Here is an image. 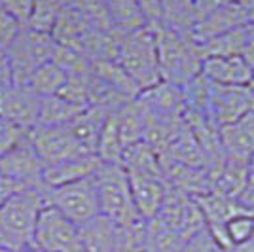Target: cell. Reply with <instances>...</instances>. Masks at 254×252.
Listing matches in <instances>:
<instances>
[{
  "instance_id": "1",
  "label": "cell",
  "mask_w": 254,
  "mask_h": 252,
  "mask_svg": "<svg viewBox=\"0 0 254 252\" xmlns=\"http://www.w3.org/2000/svg\"><path fill=\"white\" fill-rule=\"evenodd\" d=\"M158 61L161 80L186 87L201 74L203 53L190 31L156 25Z\"/></svg>"
},
{
  "instance_id": "2",
  "label": "cell",
  "mask_w": 254,
  "mask_h": 252,
  "mask_svg": "<svg viewBox=\"0 0 254 252\" xmlns=\"http://www.w3.org/2000/svg\"><path fill=\"white\" fill-rule=\"evenodd\" d=\"M48 205V189H19L0 203V247L27 252L40 210Z\"/></svg>"
},
{
  "instance_id": "3",
  "label": "cell",
  "mask_w": 254,
  "mask_h": 252,
  "mask_svg": "<svg viewBox=\"0 0 254 252\" xmlns=\"http://www.w3.org/2000/svg\"><path fill=\"white\" fill-rule=\"evenodd\" d=\"M116 61L126 70L140 91L156 85L161 80L158 61L156 27L146 25L142 29L120 32Z\"/></svg>"
},
{
  "instance_id": "4",
  "label": "cell",
  "mask_w": 254,
  "mask_h": 252,
  "mask_svg": "<svg viewBox=\"0 0 254 252\" xmlns=\"http://www.w3.org/2000/svg\"><path fill=\"white\" fill-rule=\"evenodd\" d=\"M101 214L118 226H135L144 222L133 203L129 180L122 163H99L93 173Z\"/></svg>"
},
{
  "instance_id": "5",
  "label": "cell",
  "mask_w": 254,
  "mask_h": 252,
  "mask_svg": "<svg viewBox=\"0 0 254 252\" xmlns=\"http://www.w3.org/2000/svg\"><path fill=\"white\" fill-rule=\"evenodd\" d=\"M55 40L48 32L34 31L31 27L23 25L13 40L4 50L11 66L13 84H25L38 66L52 61Z\"/></svg>"
},
{
  "instance_id": "6",
  "label": "cell",
  "mask_w": 254,
  "mask_h": 252,
  "mask_svg": "<svg viewBox=\"0 0 254 252\" xmlns=\"http://www.w3.org/2000/svg\"><path fill=\"white\" fill-rule=\"evenodd\" d=\"M32 249L42 252H84L80 226L68 220L61 210L46 205L36 218Z\"/></svg>"
},
{
  "instance_id": "7",
  "label": "cell",
  "mask_w": 254,
  "mask_h": 252,
  "mask_svg": "<svg viewBox=\"0 0 254 252\" xmlns=\"http://www.w3.org/2000/svg\"><path fill=\"white\" fill-rule=\"evenodd\" d=\"M48 205L61 210L68 220L82 226L101 214L93 175L48 189Z\"/></svg>"
},
{
  "instance_id": "8",
  "label": "cell",
  "mask_w": 254,
  "mask_h": 252,
  "mask_svg": "<svg viewBox=\"0 0 254 252\" xmlns=\"http://www.w3.org/2000/svg\"><path fill=\"white\" fill-rule=\"evenodd\" d=\"M205 101L212 122L218 127L232 124L235 120L254 112V97L251 85H220L207 82Z\"/></svg>"
},
{
  "instance_id": "9",
  "label": "cell",
  "mask_w": 254,
  "mask_h": 252,
  "mask_svg": "<svg viewBox=\"0 0 254 252\" xmlns=\"http://www.w3.org/2000/svg\"><path fill=\"white\" fill-rule=\"evenodd\" d=\"M154 218L161 222L165 228L182 235L184 239H190L191 235L207 228L201 209L195 203V199L180 189L171 188V186Z\"/></svg>"
},
{
  "instance_id": "10",
  "label": "cell",
  "mask_w": 254,
  "mask_h": 252,
  "mask_svg": "<svg viewBox=\"0 0 254 252\" xmlns=\"http://www.w3.org/2000/svg\"><path fill=\"white\" fill-rule=\"evenodd\" d=\"M0 173L23 189H48L42 182L44 165L32 146L29 133L0 156Z\"/></svg>"
},
{
  "instance_id": "11",
  "label": "cell",
  "mask_w": 254,
  "mask_h": 252,
  "mask_svg": "<svg viewBox=\"0 0 254 252\" xmlns=\"http://www.w3.org/2000/svg\"><path fill=\"white\" fill-rule=\"evenodd\" d=\"M29 138H31L32 146L36 150L44 167L61 163L66 159L80 158V156H89L84 148L76 142L74 137L68 133V129L64 126H36L29 131Z\"/></svg>"
},
{
  "instance_id": "12",
  "label": "cell",
  "mask_w": 254,
  "mask_h": 252,
  "mask_svg": "<svg viewBox=\"0 0 254 252\" xmlns=\"http://www.w3.org/2000/svg\"><path fill=\"white\" fill-rule=\"evenodd\" d=\"M40 97L25 84L0 87V116L23 131H31L38 124Z\"/></svg>"
},
{
  "instance_id": "13",
  "label": "cell",
  "mask_w": 254,
  "mask_h": 252,
  "mask_svg": "<svg viewBox=\"0 0 254 252\" xmlns=\"http://www.w3.org/2000/svg\"><path fill=\"white\" fill-rule=\"evenodd\" d=\"M138 103L150 114L163 118H184L186 112V91L184 87L159 80L156 85L138 93Z\"/></svg>"
},
{
  "instance_id": "14",
  "label": "cell",
  "mask_w": 254,
  "mask_h": 252,
  "mask_svg": "<svg viewBox=\"0 0 254 252\" xmlns=\"http://www.w3.org/2000/svg\"><path fill=\"white\" fill-rule=\"evenodd\" d=\"M129 188L133 195V203L137 207L140 218L150 220L158 214L161 203L167 195V182L158 175H140V173H127Z\"/></svg>"
},
{
  "instance_id": "15",
  "label": "cell",
  "mask_w": 254,
  "mask_h": 252,
  "mask_svg": "<svg viewBox=\"0 0 254 252\" xmlns=\"http://www.w3.org/2000/svg\"><path fill=\"white\" fill-rule=\"evenodd\" d=\"M224 158L251 163L254 156V112L218 127Z\"/></svg>"
},
{
  "instance_id": "16",
  "label": "cell",
  "mask_w": 254,
  "mask_h": 252,
  "mask_svg": "<svg viewBox=\"0 0 254 252\" xmlns=\"http://www.w3.org/2000/svg\"><path fill=\"white\" fill-rule=\"evenodd\" d=\"M201 76L211 84L249 85L254 78V70L253 66L245 61L243 55L205 57L201 64Z\"/></svg>"
},
{
  "instance_id": "17",
  "label": "cell",
  "mask_w": 254,
  "mask_h": 252,
  "mask_svg": "<svg viewBox=\"0 0 254 252\" xmlns=\"http://www.w3.org/2000/svg\"><path fill=\"white\" fill-rule=\"evenodd\" d=\"M110 114L112 110H108L105 106H87L80 114H76L64 127L87 154H95L99 135L103 131L106 118Z\"/></svg>"
},
{
  "instance_id": "18",
  "label": "cell",
  "mask_w": 254,
  "mask_h": 252,
  "mask_svg": "<svg viewBox=\"0 0 254 252\" xmlns=\"http://www.w3.org/2000/svg\"><path fill=\"white\" fill-rule=\"evenodd\" d=\"M249 175H251V165L249 163L224 158L220 163L209 167L211 191L237 199L239 193L243 191L247 180H249Z\"/></svg>"
},
{
  "instance_id": "19",
  "label": "cell",
  "mask_w": 254,
  "mask_h": 252,
  "mask_svg": "<svg viewBox=\"0 0 254 252\" xmlns=\"http://www.w3.org/2000/svg\"><path fill=\"white\" fill-rule=\"evenodd\" d=\"M80 237L84 252H118L120 249V226L103 214L82 224Z\"/></svg>"
},
{
  "instance_id": "20",
  "label": "cell",
  "mask_w": 254,
  "mask_h": 252,
  "mask_svg": "<svg viewBox=\"0 0 254 252\" xmlns=\"http://www.w3.org/2000/svg\"><path fill=\"white\" fill-rule=\"evenodd\" d=\"M99 159L97 156L89 154V156H80L74 159H66L61 163H55V165H48L44 167L42 173V182L48 189L57 188V186H63L68 182H74V180L85 179V177H91L99 167Z\"/></svg>"
},
{
  "instance_id": "21",
  "label": "cell",
  "mask_w": 254,
  "mask_h": 252,
  "mask_svg": "<svg viewBox=\"0 0 254 252\" xmlns=\"http://www.w3.org/2000/svg\"><path fill=\"white\" fill-rule=\"evenodd\" d=\"M91 74L97 76L105 85H108L114 93L124 97L126 101H133L140 93V87L133 82V78L114 59H97V61H91Z\"/></svg>"
},
{
  "instance_id": "22",
  "label": "cell",
  "mask_w": 254,
  "mask_h": 252,
  "mask_svg": "<svg viewBox=\"0 0 254 252\" xmlns=\"http://www.w3.org/2000/svg\"><path fill=\"white\" fill-rule=\"evenodd\" d=\"M116 126L120 138L124 142V148L131 146L135 142H140L144 138V124H146V114L144 108L138 103V99L127 101L118 108L116 112Z\"/></svg>"
},
{
  "instance_id": "23",
  "label": "cell",
  "mask_w": 254,
  "mask_h": 252,
  "mask_svg": "<svg viewBox=\"0 0 254 252\" xmlns=\"http://www.w3.org/2000/svg\"><path fill=\"white\" fill-rule=\"evenodd\" d=\"M103 2H105L106 15L112 29L120 32H129L148 25L144 13L140 11L135 0H103Z\"/></svg>"
},
{
  "instance_id": "24",
  "label": "cell",
  "mask_w": 254,
  "mask_h": 252,
  "mask_svg": "<svg viewBox=\"0 0 254 252\" xmlns=\"http://www.w3.org/2000/svg\"><path fill=\"white\" fill-rule=\"evenodd\" d=\"M122 167L127 173H140V175H158L163 177L161 161L158 152L150 146L148 142L140 140L131 146H127L122 154Z\"/></svg>"
},
{
  "instance_id": "25",
  "label": "cell",
  "mask_w": 254,
  "mask_h": 252,
  "mask_svg": "<svg viewBox=\"0 0 254 252\" xmlns=\"http://www.w3.org/2000/svg\"><path fill=\"white\" fill-rule=\"evenodd\" d=\"M188 239L165 228L156 218L146 220L144 228V252H182Z\"/></svg>"
},
{
  "instance_id": "26",
  "label": "cell",
  "mask_w": 254,
  "mask_h": 252,
  "mask_svg": "<svg viewBox=\"0 0 254 252\" xmlns=\"http://www.w3.org/2000/svg\"><path fill=\"white\" fill-rule=\"evenodd\" d=\"M161 23L180 31H191L197 23V0H159Z\"/></svg>"
},
{
  "instance_id": "27",
  "label": "cell",
  "mask_w": 254,
  "mask_h": 252,
  "mask_svg": "<svg viewBox=\"0 0 254 252\" xmlns=\"http://www.w3.org/2000/svg\"><path fill=\"white\" fill-rule=\"evenodd\" d=\"M251 239H254V214L247 209L235 212L232 218L224 224L218 237H216V241L228 251L232 247L243 245Z\"/></svg>"
},
{
  "instance_id": "28",
  "label": "cell",
  "mask_w": 254,
  "mask_h": 252,
  "mask_svg": "<svg viewBox=\"0 0 254 252\" xmlns=\"http://www.w3.org/2000/svg\"><path fill=\"white\" fill-rule=\"evenodd\" d=\"M84 108L68 103L61 95L42 97L40 99V110H38V124L36 126H66L76 114H80Z\"/></svg>"
},
{
  "instance_id": "29",
  "label": "cell",
  "mask_w": 254,
  "mask_h": 252,
  "mask_svg": "<svg viewBox=\"0 0 254 252\" xmlns=\"http://www.w3.org/2000/svg\"><path fill=\"white\" fill-rule=\"evenodd\" d=\"M245 27H237L232 31L214 34L199 42L203 57H233L243 55Z\"/></svg>"
},
{
  "instance_id": "30",
  "label": "cell",
  "mask_w": 254,
  "mask_h": 252,
  "mask_svg": "<svg viewBox=\"0 0 254 252\" xmlns=\"http://www.w3.org/2000/svg\"><path fill=\"white\" fill-rule=\"evenodd\" d=\"M64 78H66V74L63 68L57 66L53 61H48L29 76L25 85L42 99V97H52V95L59 93L64 84Z\"/></svg>"
},
{
  "instance_id": "31",
  "label": "cell",
  "mask_w": 254,
  "mask_h": 252,
  "mask_svg": "<svg viewBox=\"0 0 254 252\" xmlns=\"http://www.w3.org/2000/svg\"><path fill=\"white\" fill-rule=\"evenodd\" d=\"M116 112V110H114ZM114 112L106 118L103 131L99 135L95 146V156L101 163H122V154H124V142L120 138L116 126V116Z\"/></svg>"
},
{
  "instance_id": "32",
  "label": "cell",
  "mask_w": 254,
  "mask_h": 252,
  "mask_svg": "<svg viewBox=\"0 0 254 252\" xmlns=\"http://www.w3.org/2000/svg\"><path fill=\"white\" fill-rule=\"evenodd\" d=\"M61 10H63L61 0H32L31 13H29V19L25 25L34 31L52 34Z\"/></svg>"
},
{
  "instance_id": "33",
  "label": "cell",
  "mask_w": 254,
  "mask_h": 252,
  "mask_svg": "<svg viewBox=\"0 0 254 252\" xmlns=\"http://www.w3.org/2000/svg\"><path fill=\"white\" fill-rule=\"evenodd\" d=\"M61 6L66 10L82 13L84 17H87L93 25L101 29H112L103 0H61Z\"/></svg>"
},
{
  "instance_id": "34",
  "label": "cell",
  "mask_w": 254,
  "mask_h": 252,
  "mask_svg": "<svg viewBox=\"0 0 254 252\" xmlns=\"http://www.w3.org/2000/svg\"><path fill=\"white\" fill-rule=\"evenodd\" d=\"M52 61L57 66H61L64 70V74L87 72L91 68V61L85 55H82V53L76 52V50H70V48L59 46V44H55Z\"/></svg>"
},
{
  "instance_id": "35",
  "label": "cell",
  "mask_w": 254,
  "mask_h": 252,
  "mask_svg": "<svg viewBox=\"0 0 254 252\" xmlns=\"http://www.w3.org/2000/svg\"><path fill=\"white\" fill-rule=\"evenodd\" d=\"M182 252H228V249H224L222 245L212 237L211 231L205 228V230L197 231L195 235H191L184 245Z\"/></svg>"
},
{
  "instance_id": "36",
  "label": "cell",
  "mask_w": 254,
  "mask_h": 252,
  "mask_svg": "<svg viewBox=\"0 0 254 252\" xmlns=\"http://www.w3.org/2000/svg\"><path fill=\"white\" fill-rule=\"evenodd\" d=\"M29 131H23L17 126H13L11 122L4 120L0 116V156H4L10 148H13L21 140Z\"/></svg>"
},
{
  "instance_id": "37",
  "label": "cell",
  "mask_w": 254,
  "mask_h": 252,
  "mask_svg": "<svg viewBox=\"0 0 254 252\" xmlns=\"http://www.w3.org/2000/svg\"><path fill=\"white\" fill-rule=\"evenodd\" d=\"M23 25L0 6V50H6Z\"/></svg>"
},
{
  "instance_id": "38",
  "label": "cell",
  "mask_w": 254,
  "mask_h": 252,
  "mask_svg": "<svg viewBox=\"0 0 254 252\" xmlns=\"http://www.w3.org/2000/svg\"><path fill=\"white\" fill-rule=\"evenodd\" d=\"M0 6L10 15H13L21 25H25L29 19V13H31L32 0H0Z\"/></svg>"
},
{
  "instance_id": "39",
  "label": "cell",
  "mask_w": 254,
  "mask_h": 252,
  "mask_svg": "<svg viewBox=\"0 0 254 252\" xmlns=\"http://www.w3.org/2000/svg\"><path fill=\"white\" fill-rule=\"evenodd\" d=\"M135 2L138 4L140 11L144 13L148 25L156 27L161 23V4H159V0H135Z\"/></svg>"
},
{
  "instance_id": "40",
  "label": "cell",
  "mask_w": 254,
  "mask_h": 252,
  "mask_svg": "<svg viewBox=\"0 0 254 252\" xmlns=\"http://www.w3.org/2000/svg\"><path fill=\"white\" fill-rule=\"evenodd\" d=\"M245 61L253 66L254 70V21L245 25V42H243Z\"/></svg>"
},
{
  "instance_id": "41",
  "label": "cell",
  "mask_w": 254,
  "mask_h": 252,
  "mask_svg": "<svg viewBox=\"0 0 254 252\" xmlns=\"http://www.w3.org/2000/svg\"><path fill=\"white\" fill-rule=\"evenodd\" d=\"M237 201H239V203H241L249 212H253L254 214V173L253 171H251L249 180H247V184H245L243 191L239 193Z\"/></svg>"
},
{
  "instance_id": "42",
  "label": "cell",
  "mask_w": 254,
  "mask_h": 252,
  "mask_svg": "<svg viewBox=\"0 0 254 252\" xmlns=\"http://www.w3.org/2000/svg\"><path fill=\"white\" fill-rule=\"evenodd\" d=\"M235 2L237 0H197V19L214 10H220V8L230 6V4H235Z\"/></svg>"
},
{
  "instance_id": "43",
  "label": "cell",
  "mask_w": 254,
  "mask_h": 252,
  "mask_svg": "<svg viewBox=\"0 0 254 252\" xmlns=\"http://www.w3.org/2000/svg\"><path fill=\"white\" fill-rule=\"evenodd\" d=\"M10 84H13L10 61H8V57H6L4 50H0V87L10 85Z\"/></svg>"
},
{
  "instance_id": "44",
  "label": "cell",
  "mask_w": 254,
  "mask_h": 252,
  "mask_svg": "<svg viewBox=\"0 0 254 252\" xmlns=\"http://www.w3.org/2000/svg\"><path fill=\"white\" fill-rule=\"evenodd\" d=\"M19 189H23V188H19L15 182H11L10 179H6V177L0 173V203L6 201L11 193H15V191H19Z\"/></svg>"
},
{
  "instance_id": "45",
  "label": "cell",
  "mask_w": 254,
  "mask_h": 252,
  "mask_svg": "<svg viewBox=\"0 0 254 252\" xmlns=\"http://www.w3.org/2000/svg\"><path fill=\"white\" fill-rule=\"evenodd\" d=\"M249 85H251V91H253V97H254V78L251 80V84H249Z\"/></svg>"
},
{
  "instance_id": "46",
  "label": "cell",
  "mask_w": 254,
  "mask_h": 252,
  "mask_svg": "<svg viewBox=\"0 0 254 252\" xmlns=\"http://www.w3.org/2000/svg\"><path fill=\"white\" fill-rule=\"evenodd\" d=\"M0 252H17V251H10V249H4V247H0Z\"/></svg>"
},
{
  "instance_id": "47",
  "label": "cell",
  "mask_w": 254,
  "mask_h": 252,
  "mask_svg": "<svg viewBox=\"0 0 254 252\" xmlns=\"http://www.w3.org/2000/svg\"><path fill=\"white\" fill-rule=\"evenodd\" d=\"M249 165H251V171L254 173V156H253V159H251V163H249Z\"/></svg>"
},
{
  "instance_id": "48",
  "label": "cell",
  "mask_w": 254,
  "mask_h": 252,
  "mask_svg": "<svg viewBox=\"0 0 254 252\" xmlns=\"http://www.w3.org/2000/svg\"><path fill=\"white\" fill-rule=\"evenodd\" d=\"M27 252H42V251H38V249H29Z\"/></svg>"
},
{
  "instance_id": "49",
  "label": "cell",
  "mask_w": 254,
  "mask_h": 252,
  "mask_svg": "<svg viewBox=\"0 0 254 252\" xmlns=\"http://www.w3.org/2000/svg\"><path fill=\"white\" fill-rule=\"evenodd\" d=\"M142 252H144V251H142Z\"/></svg>"
}]
</instances>
